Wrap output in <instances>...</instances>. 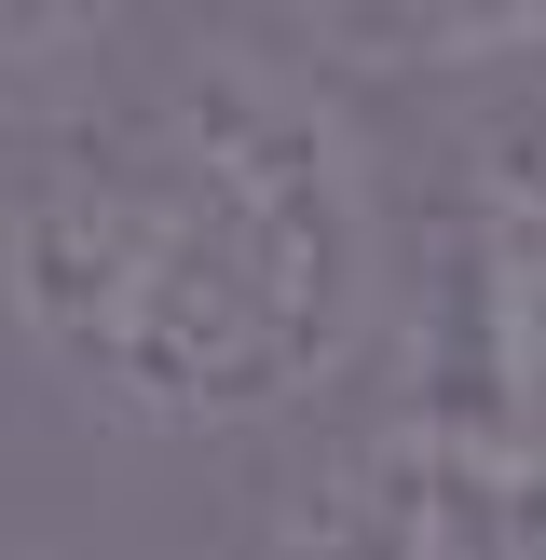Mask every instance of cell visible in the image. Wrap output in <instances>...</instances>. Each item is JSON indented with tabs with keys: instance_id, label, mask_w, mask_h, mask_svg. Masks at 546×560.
I'll use <instances>...</instances> for the list:
<instances>
[{
	"instance_id": "cell-2",
	"label": "cell",
	"mask_w": 546,
	"mask_h": 560,
	"mask_svg": "<svg viewBox=\"0 0 546 560\" xmlns=\"http://www.w3.org/2000/svg\"><path fill=\"white\" fill-rule=\"evenodd\" d=\"M491 397H506V479H546V219L491 233Z\"/></svg>"
},
{
	"instance_id": "cell-3",
	"label": "cell",
	"mask_w": 546,
	"mask_h": 560,
	"mask_svg": "<svg viewBox=\"0 0 546 560\" xmlns=\"http://www.w3.org/2000/svg\"><path fill=\"white\" fill-rule=\"evenodd\" d=\"M451 560H506V547H491V520H478V506H451Z\"/></svg>"
},
{
	"instance_id": "cell-1",
	"label": "cell",
	"mask_w": 546,
	"mask_h": 560,
	"mask_svg": "<svg viewBox=\"0 0 546 560\" xmlns=\"http://www.w3.org/2000/svg\"><path fill=\"white\" fill-rule=\"evenodd\" d=\"M355 151L260 55H191L14 191V301L123 424L287 410L355 342Z\"/></svg>"
}]
</instances>
